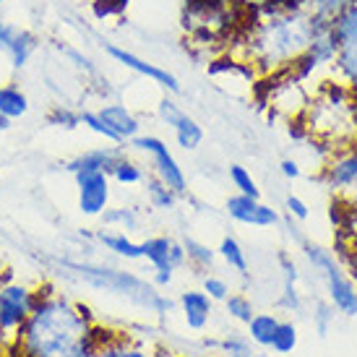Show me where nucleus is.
<instances>
[{"instance_id": "37998d69", "label": "nucleus", "mask_w": 357, "mask_h": 357, "mask_svg": "<svg viewBox=\"0 0 357 357\" xmlns=\"http://www.w3.org/2000/svg\"><path fill=\"white\" fill-rule=\"evenodd\" d=\"M279 172L284 175L287 180H298L303 175V167H300L298 159H282V165H279Z\"/></svg>"}, {"instance_id": "c03bdc74", "label": "nucleus", "mask_w": 357, "mask_h": 357, "mask_svg": "<svg viewBox=\"0 0 357 357\" xmlns=\"http://www.w3.org/2000/svg\"><path fill=\"white\" fill-rule=\"evenodd\" d=\"M8 128H10V120L6 118L3 112H0V130H8Z\"/></svg>"}, {"instance_id": "72a5a7b5", "label": "nucleus", "mask_w": 357, "mask_h": 357, "mask_svg": "<svg viewBox=\"0 0 357 357\" xmlns=\"http://www.w3.org/2000/svg\"><path fill=\"white\" fill-rule=\"evenodd\" d=\"M337 307L331 305L328 300H316L313 303V328H316L318 337H328V331L334 326V313Z\"/></svg>"}, {"instance_id": "a19ab883", "label": "nucleus", "mask_w": 357, "mask_h": 357, "mask_svg": "<svg viewBox=\"0 0 357 357\" xmlns=\"http://www.w3.org/2000/svg\"><path fill=\"white\" fill-rule=\"evenodd\" d=\"M284 208H287V214L295 222H305L307 217H310V208H307V204L300 196H287L284 199Z\"/></svg>"}, {"instance_id": "7c9ffc66", "label": "nucleus", "mask_w": 357, "mask_h": 357, "mask_svg": "<svg viewBox=\"0 0 357 357\" xmlns=\"http://www.w3.org/2000/svg\"><path fill=\"white\" fill-rule=\"evenodd\" d=\"M183 243V248H185V258H188V264L193 268H211L214 264H217V250L208 248L206 243H201V240L196 238H183L180 240Z\"/></svg>"}, {"instance_id": "9b49d317", "label": "nucleus", "mask_w": 357, "mask_h": 357, "mask_svg": "<svg viewBox=\"0 0 357 357\" xmlns=\"http://www.w3.org/2000/svg\"><path fill=\"white\" fill-rule=\"evenodd\" d=\"M321 172V183L326 185L334 196L347 199L349 193L357 188V146L337 149L326 159Z\"/></svg>"}, {"instance_id": "c756f323", "label": "nucleus", "mask_w": 357, "mask_h": 357, "mask_svg": "<svg viewBox=\"0 0 357 357\" xmlns=\"http://www.w3.org/2000/svg\"><path fill=\"white\" fill-rule=\"evenodd\" d=\"M300 334H298V324L295 321H279L277 334L271 339V352L279 357H289L295 349H298Z\"/></svg>"}, {"instance_id": "423d86ee", "label": "nucleus", "mask_w": 357, "mask_h": 357, "mask_svg": "<svg viewBox=\"0 0 357 357\" xmlns=\"http://www.w3.org/2000/svg\"><path fill=\"white\" fill-rule=\"evenodd\" d=\"M37 303V287L10 279L0 284V349H10Z\"/></svg>"}, {"instance_id": "a211bd4d", "label": "nucleus", "mask_w": 357, "mask_h": 357, "mask_svg": "<svg viewBox=\"0 0 357 357\" xmlns=\"http://www.w3.org/2000/svg\"><path fill=\"white\" fill-rule=\"evenodd\" d=\"M183 321L190 331H204L211 324V313H214V300L208 298L204 289H183L178 298Z\"/></svg>"}, {"instance_id": "20e7f679", "label": "nucleus", "mask_w": 357, "mask_h": 357, "mask_svg": "<svg viewBox=\"0 0 357 357\" xmlns=\"http://www.w3.org/2000/svg\"><path fill=\"white\" fill-rule=\"evenodd\" d=\"M303 115L307 133L326 141L334 151L357 146V91L342 81H324Z\"/></svg>"}, {"instance_id": "393cba45", "label": "nucleus", "mask_w": 357, "mask_h": 357, "mask_svg": "<svg viewBox=\"0 0 357 357\" xmlns=\"http://www.w3.org/2000/svg\"><path fill=\"white\" fill-rule=\"evenodd\" d=\"M217 256L227 264L232 271H238L243 279H248V271H250V264H248V253L243 248V243L238 238H232V235H225V238L219 240V248H217Z\"/></svg>"}, {"instance_id": "a18cd8bd", "label": "nucleus", "mask_w": 357, "mask_h": 357, "mask_svg": "<svg viewBox=\"0 0 357 357\" xmlns=\"http://www.w3.org/2000/svg\"><path fill=\"white\" fill-rule=\"evenodd\" d=\"M344 201H349V204H357V188L352 190V193H349V196H347Z\"/></svg>"}, {"instance_id": "b1692460", "label": "nucleus", "mask_w": 357, "mask_h": 357, "mask_svg": "<svg viewBox=\"0 0 357 357\" xmlns=\"http://www.w3.org/2000/svg\"><path fill=\"white\" fill-rule=\"evenodd\" d=\"M52 47L66 58V63H68L70 68L79 70L81 76H84L86 81H91V84H94V81H100L102 76H105L100 66H97V63H94V60H91L84 50H79V47H73V45H60V42H55Z\"/></svg>"}, {"instance_id": "ea45409f", "label": "nucleus", "mask_w": 357, "mask_h": 357, "mask_svg": "<svg viewBox=\"0 0 357 357\" xmlns=\"http://www.w3.org/2000/svg\"><path fill=\"white\" fill-rule=\"evenodd\" d=\"M279 268H282V282H292V284H298L300 282V268H298V264L292 261V256L289 253H279Z\"/></svg>"}, {"instance_id": "f257e3e1", "label": "nucleus", "mask_w": 357, "mask_h": 357, "mask_svg": "<svg viewBox=\"0 0 357 357\" xmlns=\"http://www.w3.org/2000/svg\"><path fill=\"white\" fill-rule=\"evenodd\" d=\"M97 318L86 303L45 282L37 303L10 347L13 357H60L94 334Z\"/></svg>"}, {"instance_id": "cd10ccee", "label": "nucleus", "mask_w": 357, "mask_h": 357, "mask_svg": "<svg viewBox=\"0 0 357 357\" xmlns=\"http://www.w3.org/2000/svg\"><path fill=\"white\" fill-rule=\"evenodd\" d=\"M331 37L337 42V50L344 45H357V3H352L331 21Z\"/></svg>"}, {"instance_id": "f3484780", "label": "nucleus", "mask_w": 357, "mask_h": 357, "mask_svg": "<svg viewBox=\"0 0 357 357\" xmlns=\"http://www.w3.org/2000/svg\"><path fill=\"white\" fill-rule=\"evenodd\" d=\"M126 144H112V146H91V149L81 151V154H76L73 159H68L66 165H63V169L66 172H81V169H100V172H112V167L118 165V159L126 154Z\"/></svg>"}, {"instance_id": "9d476101", "label": "nucleus", "mask_w": 357, "mask_h": 357, "mask_svg": "<svg viewBox=\"0 0 357 357\" xmlns=\"http://www.w3.org/2000/svg\"><path fill=\"white\" fill-rule=\"evenodd\" d=\"M157 118L169 126V130L175 133V141L183 151H196L204 144V128L196 118H190L185 109L180 107L172 97H162L157 105Z\"/></svg>"}, {"instance_id": "5701e85b", "label": "nucleus", "mask_w": 357, "mask_h": 357, "mask_svg": "<svg viewBox=\"0 0 357 357\" xmlns=\"http://www.w3.org/2000/svg\"><path fill=\"white\" fill-rule=\"evenodd\" d=\"M141 185H144V193H146V204H149V208H154V211H167V214L178 208L180 196L172 188H167L157 175H146V180H144Z\"/></svg>"}, {"instance_id": "bb28decb", "label": "nucleus", "mask_w": 357, "mask_h": 357, "mask_svg": "<svg viewBox=\"0 0 357 357\" xmlns=\"http://www.w3.org/2000/svg\"><path fill=\"white\" fill-rule=\"evenodd\" d=\"M146 175H149V172L144 169V165L136 162V159L126 151V154L118 159V165L112 167V172H109V180L123 185V188H133V185H141V183L146 180Z\"/></svg>"}, {"instance_id": "e433bc0d", "label": "nucleus", "mask_w": 357, "mask_h": 357, "mask_svg": "<svg viewBox=\"0 0 357 357\" xmlns=\"http://www.w3.org/2000/svg\"><path fill=\"white\" fill-rule=\"evenodd\" d=\"M277 307L279 310H287V313H303V295H300L298 284L292 282H282V292L277 298Z\"/></svg>"}, {"instance_id": "2f4dec72", "label": "nucleus", "mask_w": 357, "mask_h": 357, "mask_svg": "<svg viewBox=\"0 0 357 357\" xmlns=\"http://www.w3.org/2000/svg\"><path fill=\"white\" fill-rule=\"evenodd\" d=\"M225 313H227L232 321H238V324H248L253 313H256V305H253V300L245 295V292H229V298L225 300Z\"/></svg>"}, {"instance_id": "39448f33", "label": "nucleus", "mask_w": 357, "mask_h": 357, "mask_svg": "<svg viewBox=\"0 0 357 357\" xmlns=\"http://www.w3.org/2000/svg\"><path fill=\"white\" fill-rule=\"evenodd\" d=\"M300 250H303V258L307 261L310 271L324 282L326 300L337 307V313L355 318L357 316V284L352 282V277H349L347 271H344V264L334 256V250L324 248V245H318V243H310V240H305V243L300 245Z\"/></svg>"}, {"instance_id": "f8f14e48", "label": "nucleus", "mask_w": 357, "mask_h": 357, "mask_svg": "<svg viewBox=\"0 0 357 357\" xmlns=\"http://www.w3.org/2000/svg\"><path fill=\"white\" fill-rule=\"evenodd\" d=\"M105 52L109 55L112 63H118V66H123V68L133 70L136 76L151 81V84H157V86H162V89L169 91V94H178L180 91L178 76L169 73L167 68L157 66V63H149V60H144L141 55L126 50V47H120V45H105Z\"/></svg>"}, {"instance_id": "f03ea898", "label": "nucleus", "mask_w": 357, "mask_h": 357, "mask_svg": "<svg viewBox=\"0 0 357 357\" xmlns=\"http://www.w3.org/2000/svg\"><path fill=\"white\" fill-rule=\"evenodd\" d=\"M256 13L245 37V58L253 63L258 76L284 73L295 66V60L307 50L313 37L331 31V21L303 8Z\"/></svg>"}, {"instance_id": "dca6fc26", "label": "nucleus", "mask_w": 357, "mask_h": 357, "mask_svg": "<svg viewBox=\"0 0 357 357\" xmlns=\"http://www.w3.org/2000/svg\"><path fill=\"white\" fill-rule=\"evenodd\" d=\"M97 112H100V118L107 123V128L118 136L120 144H128L130 139H136L141 133V118L126 105V102L107 100L97 107Z\"/></svg>"}, {"instance_id": "79ce46f5", "label": "nucleus", "mask_w": 357, "mask_h": 357, "mask_svg": "<svg viewBox=\"0 0 357 357\" xmlns=\"http://www.w3.org/2000/svg\"><path fill=\"white\" fill-rule=\"evenodd\" d=\"M175 274L178 271H172V268H154V274H151V284L154 287H169L172 282H175Z\"/></svg>"}, {"instance_id": "6ab92c4d", "label": "nucleus", "mask_w": 357, "mask_h": 357, "mask_svg": "<svg viewBox=\"0 0 357 357\" xmlns=\"http://www.w3.org/2000/svg\"><path fill=\"white\" fill-rule=\"evenodd\" d=\"M94 240H97V245H100V248H105L107 253H112V256L123 258V261H144L141 243H136L128 232L100 227V229H94Z\"/></svg>"}, {"instance_id": "412c9836", "label": "nucleus", "mask_w": 357, "mask_h": 357, "mask_svg": "<svg viewBox=\"0 0 357 357\" xmlns=\"http://www.w3.org/2000/svg\"><path fill=\"white\" fill-rule=\"evenodd\" d=\"M29 109H31L29 94L21 89L19 84H13V81L10 84H0V112L10 123L24 118V115H29Z\"/></svg>"}, {"instance_id": "473e14b6", "label": "nucleus", "mask_w": 357, "mask_h": 357, "mask_svg": "<svg viewBox=\"0 0 357 357\" xmlns=\"http://www.w3.org/2000/svg\"><path fill=\"white\" fill-rule=\"evenodd\" d=\"M227 175H229V183H232L235 193H243V196H250V199H261V188H258V183L253 180L248 167H243V165H229Z\"/></svg>"}, {"instance_id": "c85d7f7f", "label": "nucleus", "mask_w": 357, "mask_h": 357, "mask_svg": "<svg viewBox=\"0 0 357 357\" xmlns=\"http://www.w3.org/2000/svg\"><path fill=\"white\" fill-rule=\"evenodd\" d=\"M45 123H47L50 128L76 130V128H81V109L70 107L66 102H55V105H50V109L45 112Z\"/></svg>"}, {"instance_id": "f704fd0d", "label": "nucleus", "mask_w": 357, "mask_h": 357, "mask_svg": "<svg viewBox=\"0 0 357 357\" xmlns=\"http://www.w3.org/2000/svg\"><path fill=\"white\" fill-rule=\"evenodd\" d=\"M81 126H84L86 130H91L94 136L105 139L107 144H120L118 136L107 128V123L100 118V112H97V109H81Z\"/></svg>"}, {"instance_id": "1a4fd4ad", "label": "nucleus", "mask_w": 357, "mask_h": 357, "mask_svg": "<svg viewBox=\"0 0 357 357\" xmlns=\"http://www.w3.org/2000/svg\"><path fill=\"white\" fill-rule=\"evenodd\" d=\"M42 40L31 29L21 26L16 21L0 19V52L8 58L10 68L24 70L37 55Z\"/></svg>"}, {"instance_id": "0eeeda50", "label": "nucleus", "mask_w": 357, "mask_h": 357, "mask_svg": "<svg viewBox=\"0 0 357 357\" xmlns=\"http://www.w3.org/2000/svg\"><path fill=\"white\" fill-rule=\"evenodd\" d=\"M128 146L151 159V175H157L167 188L178 193L180 199L188 196V178H185V172H183L180 162L175 159L172 149L167 146V141H162L154 133H139L136 139L128 141Z\"/></svg>"}, {"instance_id": "7ed1b4c3", "label": "nucleus", "mask_w": 357, "mask_h": 357, "mask_svg": "<svg viewBox=\"0 0 357 357\" xmlns=\"http://www.w3.org/2000/svg\"><path fill=\"white\" fill-rule=\"evenodd\" d=\"M58 266L68 274L70 279L76 282H84L86 287L100 289V292H107V295H115V298L128 300L130 305L146 310L151 316L165 318L172 313L175 303L159 292L151 282L141 279L139 274L133 271H126V268H115L107 266V264H97V261H89V258H60Z\"/></svg>"}, {"instance_id": "de8ad7c7", "label": "nucleus", "mask_w": 357, "mask_h": 357, "mask_svg": "<svg viewBox=\"0 0 357 357\" xmlns=\"http://www.w3.org/2000/svg\"><path fill=\"white\" fill-rule=\"evenodd\" d=\"M3 3H8V0H0V6H3Z\"/></svg>"}, {"instance_id": "4c0bfd02", "label": "nucleus", "mask_w": 357, "mask_h": 357, "mask_svg": "<svg viewBox=\"0 0 357 357\" xmlns=\"http://www.w3.org/2000/svg\"><path fill=\"white\" fill-rule=\"evenodd\" d=\"M201 289H204L214 303H225V300L229 298V292H232L227 284V279L217 277V274H206V277L201 279Z\"/></svg>"}, {"instance_id": "2eb2a0df", "label": "nucleus", "mask_w": 357, "mask_h": 357, "mask_svg": "<svg viewBox=\"0 0 357 357\" xmlns=\"http://www.w3.org/2000/svg\"><path fill=\"white\" fill-rule=\"evenodd\" d=\"M141 250H144V261L151 264V268H172V271H180V268L188 264L183 243H178V240L169 238V235H151V238L141 240Z\"/></svg>"}, {"instance_id": "49530a36", "label": "nucleus", "mask_w": 357, "mask_h": 357, "mask_svg": "<svg viewBox=\"0 0 357 357\" xmlns=\"http://www.w3.org/2000/svg\"><path fill=\"white\" fill-rule=\"evenodd\" d=\"M0 357H13V355H10V349H0Z\"/></svg>"}, {"instance_id": "c9c22d12", "label": "nucleus", "mask_w": 357, "mask_h": 357, "mask_svg": "<svg viewBox=\"0 0 357 357\" xmlns=\"http://www.w3.org/2000/svg\"><path fill=\"white\" fill-rule=\"evenodd\" d=\"M352 3H357V0H305V6L310 13H316V16L328 19V21L337 19L339 13L344 8H349Z\"/></svg>"}, {"instance_id": "6e6552de", "label": "nucleus", "mask_w": 357, "mask_h": 357, "mask_svg": "<svg viewBox=\"0 0 357 357\" xmlns=\"http://www.w3.org/2000/svg\"><path fill=\"white\" fill-rule=\"evenodd\" d=\"M76 183V204L79 211L89 219H100L105 208L112 206V180L100 169H81L73 172Z\"/></svg>"}, {"instance_id": "aec40b11", "label": "nucleus", "mask_w": 357, "mask_h": 357, "mask_svg": "<svg viewBox=\"0 0 357 357\" xmlns=\"http://www.w3.org/2000/svg\"><path fill=\"white\" fill-rule=\"evenodd\" d=\"M277 326H279L277 313H271V310H256L253 318L245 324V334H248V339L256 347L268 349L271 347V339L277 334Z\"/></svg>"}, {"instance_id": "4be33fe9", "label": "nucleus", "mask_w": 357, "mask_h": 357, "mask_svg": "<svg viewBox=\"0 0 357 357\" xmlns=\"http://www.w3.org/2000/svg\"><path fill=\"white\" fill-rule=\"evenodd\" d=\"M100 222H102V227L120 229V232H128V235H133V232L141 227V208L130 206V204L109 206V208H105V214L100 217Z\"/></svg>"}, {"instance_id": "58836bf2", "label": "nucleus", "mask_w": 357, "mask_h": 357, "mask_svg": "<svg viewBox=\"0 0 357 357\" xmlns=\"http://www.w3.org/2000/svg\"><path fill=\"white\" fill-rule=\"evenodd\" d=\"M126 6H128V0H94L91 10H94L97 19L105 21V19H109V16H120V13L126 10Z\"/></svg>"}, {"instance_id": "4468645a", "label": "nucleus", "mask_w": 357, "mask_h": 357, "mask_svg": "<svg viewBox=\"0 0 357 357\" xmlns=\"http://www.w3.org/2000/svg\"><path fill=\"white\" fill-rule=\"evenodd\" d=\"M229 219H235L238 225H248V227H277L282 217H279L277 208H271L268 204H261V199H250L243 193H232L225 204Z\"/></svg>"}, {"instance_id": "a878e982", "label": "nucleus", "mask_w": 357, "mask_h": 357, "mask_svg": "<svg viewBox=\"0 0 357 357\" xmlns=\"http://www.w3.org/2000/svg\"><path fill=\"white\" fill-rule=\"evenodd\" d=\"M217 349H219V355H225V357H271L266 349L256 347L248 339V334H238V331L225 334V337L217 342Z\"/></svg>"}, {"instance_id": "ddd939ff", "label": "nucleus", "mask_w": 357, "mask_h": 357, "mask_svg": "<svg viewBox=\"0 0 357 357\" xmlns=\"http://www.w3.org/2000/svg\"><path fill=\"white\" fill-rule=\"evenodd\" d=\"M94 357H159V355L146 339L97 324V352H94Z\"/></svg>"}]
</instances>
